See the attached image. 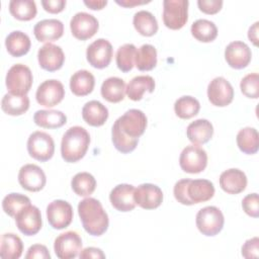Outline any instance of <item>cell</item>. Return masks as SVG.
I'll return each instance as SVG.
<instances>
[{
  "label": "cell",
  "instance_id": "ba28073f",
  "mask_svg": "<svg viewBox=\"0 0 259 259\" xmlns=\"http://www.w3.org/2000/svg\"><path fill=\"white\" fill-rule=\"evenodd\" d=\"M179 165L186 173H200L207 165V154L205 150L198 145L192 144L186 146L180 154Z\"/></svg>",
  "mask_w": 259,
  "mask_h": 259
},
{
  "label": "cell",
  "instance_id": "816d5d0a",
  "mask_svg": "<svg viewBox=\"0 0 259 259\" xmlns=\"http://www.w3.org/2000/svg\"><path fill=\"white\" fill-rule=\"evenodd\" d=\"M84 4L92 10H100L107 4V1L106 0H102V1H99V0H97V1L96 0H89V1L85 0Z\"/></svg>",
  "mask_w": 259,
  "mask_h": 259
},
{
  "label": "cell",
  "instance_id": "f6af8a7d",
  "mask_svg": "<svg viewBox=\"0 0 259 259\" xmlns=\"http://www.w3.org/2000/svg\"><path fill=\"white\" fill-rule=\"evenodd\" d=\"M242 256L244 258H257L259 256V239L258 237L247 240L242 246Z\"/></svg>",
  "mask_w": 259,
  "mask_h": 259
},
{
  "label": "cell",
  "instance_id": "3957f363",
  "mask_svg": "<svg viewBox=\"0 0 259 259\" xmlns=\"http://www.w3.org/2000/svg\"><path fill=\"white\" fill-rule=\"evenodd\" d=\"M90 144V135L82 126L74 125L67 130L62 138L61 154L68 163H75L81 160Z\"/></svg>",
  "mask_w": 259,
  "mask_h": 259
},
{
  "label": "cell",
  "instance_id": "e0dca14e",
  "mask_svg": "<svg viewBox=\"0 0 259 259\" xmlns=\"http://www.w3.org/2000/svg\"><path fill=\"white\" fill-rule=\"evenodd\" d=\"M134 199L136 204L145 209H154L161 205L163 192L161 188L152 183H143L135 188Z\"/></svg>",
  "mask_w": 259,
  "mask_h": 259
},
{
  "label": "cell",
  "instance_id": "1f68e13d",
  "mask_svg": "<svg viewBox=\"0 0 259 259\" xmlns=\"http://www.w3.org/2000/svg\"><path fill=\"white\" fill-rule=\"evenodd\" d=\"M23 251L21 239L13 233H5L1 236L0 257L3 259H18Z\"/></svg>",
  "mask_w": 259,
  "mask_h": 259
},
{
  "label": "cell",
  "instance_id": "7402d4cb",
  "mask_svg": "<svg viewBox=\"0 0 259 259\" xmlns=\"http://www.w3.org/2000/svg\"><path fill=\"white\" fill-rule=\"evenodd\" d=\"M220 186L229 194H238L247 186L246 174L237 168L228 169L220 176Z\"/></svg>",
  "mask_w": 259,
  "mask_h": 259
},
{
  "label": "cell",
  "instance_id": "5bb4252c",
  "mask_svg": "<svg viewBox=\"0 0 259 259\" xmlns=\"http://www.w3.org/2000/svg\"><path fill=\"white\" fill-rule=\"evenodd\" d=\"M98 20L92 14L87 12H77L70 21L72 34L80 40H86L92 37L98 30Z\"/></svg>",
  "mask_w": 259,
  "mask_h": 259
},
{
  "label": "cell",
  "instance_id": "8d00e7d4",
  "mask_svg": "<svg viewBox=\"0 0 259 259\" xmlns=\"http://www.w3.org/2000/svg\"><path fill=\"white\" fill-rule=\"evenodd\" d=\"M9 11L11 15L22 21H28L35 17L37 9L32 0H11L9 2Z\"/></svg>",
  "mask_w": 259,
  "mask_h": 259
},
{
  "label": "cell",
  "instance_id": "484cf974",
  "mask_svg": "<svg viewBox=\"0 0 259 259\" xmlns=\"http://www.w3.org/2000/svg\"><path fill=\"white\" fill-rule=\"evenodd\" d=\"M83 119L92 126H100L108 118V109L100 101L91 100L84 104L82 108Z\"/></svg>",
  "mask_w": 259,
  "mask_h": 259
},
{
  "label": "cell",
  "instance_id": "ffe728a7",
  "mask_svg": "<svg viewBox=\"0 0 259 259\" xmlns=\"http://www.w3.org/2000/svg\"><path fill=\"white\" fill-rule=\"evenodd\" d=\"M135 187L132 184H118L112 188L109 193L111 205L118 211L126 212L135 208L136 202L134 199Z\"/></svg>",
  "mask_w": 259,
  "mask_h": 259
},
{
  "label": "cell",
  "instance_id": "d4e9b609",
  "mask_svg": "<svg viewBox=\"0 0 259 259\" xmlns=\"http://www.w3.org/2000/svg\"><path fill=\"white\" fill-rule=\"evenodd\" d=\"M155 89V80L149 75H140L134 77L126 85L125 93L133 101H139L143 98L145 92L152 93Z\"/></svg>",
  "mask_w": 259,
  "mask_h": 259
},
{
  "label": "cell",
  "instance_id": "4fadbf2b",
  "mask_svg": "<svg viewBox=\"0 0 259 259\" xmlns=\"http://www.w3.org/2000/svg\"><path fill=\"white\" fill-rule=\"evenodd\" d=\"M112 55V46L105 38H97L88 46L86 51L88 63L96 69L106 68L111 62Z\"/></svg>",
  "mask_w": 259,
  "mask_h": 259
},
{
  "label": "cell",
  "instance_id": "f1b7e54d",
  "mask_svg": "<svg viewBox=\"0 0 259 259\" xmlns=\"http://www.w3.org/2000/svg\"><path fill=\"white\" fill-rule=\"evenodd\" d=\"M125 83L121 78L109 77L101 85V96L108 102L117 103L123 100L125 95Z\"/></svg>",
  "mask_w": 259,
  "mask_h": 259
},
{
  "label": "cell",
  "instance_id": "7a4b0ae2",
  "mask_svg": "<svg viewBox=\"0 0 259 259\" xmlns=\"http://www.w3.org/2000/svg\"><path fill=\"white\" fill-rule=\"evenodd\" d=\"M78 214L84 230L91 236L103 235L109 220L101 202L93 197H86L78 204Z\"/></svg>",
  "mask_w": 259,
  "mask_h": 259
},
{
  "label": "cell",
  "instance_id": "bcb514c9",
  "mask_svg": "<svg viewBox=\"0 0 259 259\" xmlns=\"http://www.w3.org/2000/svg\"><path fill=\"white\" fill-rule=\"evenodd\" d=\"M197 5L200 11L205 14H215L223 6L222 0H198Z\"/></svg>",
  "mask_w": 259,
  "mask_h": 259
},
{
  "label": "cell",
  "instance_id": "7dc6e473",
  "mask_svg": "<svg viewBox=\"0 0 259 259\" xmlns=\"http://www.w3.org/2000/svg\"><path fill=\"white\" fill-rule=\"evenodd\" d=\"M26 259H50L51 255L48 248L41 244H34L30 246L25 255Z\"/></svg>",
  "mask_w": 259,
  "mask_h": 259
},
{
  "label": "cell",
  "instance_id": "30bf717a",
  "mask_svg": "<svg viewBox=\"0 0 259 259\" xmlns=\"http://www.w3.org/2000/svg\"><path fill=\"white\" fill-rule=\"evenodd\" d=\"M14 219L16 227L25 236H33L41 229V213L35 205L28 204L22 207Z\"/></svg>",
  "mask_w": 259,
  "mask_h": 259
},
{
  "label": "cell",
  "instance_id": "44dd1931",
  "mask_svg": "<svg viewBox=\"0 0 259 259\" xmlns=\"http://www.w3.org/2000/svg\"><path fill=\"white\" fill-rule=\"evenodd\" d=\"M33 33L38 41H53L59 39L64 33V24L56 18L38 21L33 27Z\"/></svg>",
  "mask_w": 259,
  "mask_h": 259
},
{
  "label": "cell",
  "instance_id": "ac0fdd59",
  "mask_svg": "<svg viewBox=\"0 0 259 259\" xmlns=\"http://www.w3.org/2000/svg\"><path fill=\"white\" fill-rule=\"evenodd\" d=\"M39 66L49 72H55L61 69L65 62V55L61 47L48 42L37 52Z\"/></svg>",
  "mask_w": 259,
  "mask_h": 259
},
{
  "label": "cell",
  "instance_id": "f5cc1de1",
  "mask_svg": "<svg viewBox=\"0 0 259 259\" xmlns=\"http://www.w3.org/2000/svg\"><path fill=\"white\" fill-rule=\"evenodd\" d=\"M118 5L120 6H123V7H133V6H136V5H142V4H145V3H149L150 1H141V0H116L115 1Z\"/></svg>",
  "mask_w": 259,
  "mask_h": 259
},
{
  "label": "cell",
  "instance_id": "681fc988",
  "mask_svg": "<svg viewBox=\"0 0 259 259\" xmlns=\"http://www.w3.org/2000/svg\"><path fill=\"white\" fill-rule=\"evenodd\" d=\"M79 257L82 259H87V258H96V259H103L105 258V254L102 252L101 249L95 248V247H87L79 253Z\"/></svg>",
  "mask_w": 259,
  "mask_h": 259
},
{
  "label": "cell",
  "instance_id": "d6a6232c",
  "mask_svg": "<svg viewBox=\"0 0 259 259\" xmlns=\"http://www.w3.org/2000/svg\"><path fill=\"white\" fill-rule=\"evenodd\" d=\"M133 24L136 30L144 36H152L158 31V22L156 17L147 10H140L135 13Z\"/></svg>",
  "mask_w": 259,
  "mask_h": 259
},
{
  "label": "cell",
  "instance_id": "f35d334b",
  "mask_svg": "<svg viewBox=\"0 0 259 259\" xmlns=\"http://www.w3.org/2000/svg\"><path fill=\"white\" fill-rule=\"evenodd\" d=\"M200 109L199 101L189 95L178 98L174 103V111L176 115L182 119H188L198 113Z\"/></svg>",
  "mask_w": 259,
  "mask_h": 259
},
{
  "label": "cell",
  "instance_id": "74e56055",
  "mask_svg": "<svg viewBox=\"0 0 259 259\" xmlns=\"http://www.w3.org/2000/svg\"><path fill=\"white\" fill-rule=\"evenodd\" d=\"M71 186L77 195L90 196L96 188V180L88 172H79L72 178Z\"/></svg>",
  "mask_w": 259,
  "mask_h": 259
},
{
  "label": "cell",
  "instance_id": "83f0119b",
  "mask_svg": "<svg viewBox=\"0 0 259 259\" xmlns=\"http://www.w3.org/2000/svg\"><path fill=\"white\" fill-rule=\"evenodd\" d=\"M5 46L7 52L13 57H21L26 55L30 50L29 36L20 30H14L10 32L5 38Z\"/></svg>",
  "mask_w": 259,
  "mask_h": 259
},
{
  "label": "cell",
  "instance_id": "8992f818",
  "mask_svg": "<svg viewBox=\"0 0 259 259\" xmlns=\"http://www.w3.org/2000/svg\"><path fill=\"white\" fill-rule=\"evenodd\" d=\"M187 0H165L163 2V22L170 29L182 28L188 19Z\"/></svg>",
  "mask_w": 259,
  "mask_h": 259
},
{
  "label": "cell",
  "instance_id": "9c48e42d",
  "mask_svg": "<svg viewBox=\"0 0 259 259\" xmlns=\"http://www.w3.org/2000/svg\"><path fill=\"white\" fill-rule=\"evenodd\" d=\"M47 219L53 229L63 230L72 223L73 207L66 200H53L47 206Z\"/></svg>",
  "mask_w": 259,
  "mask_h": 259
},
{
  "label": "cell",
  "instance_id": "277c9868",
  "mask_svg": "<svg viewBox=\"0 0 259 259\" xmlns=\"http://www.w3.org/2000/svg\"><path fill=\"white\" fill-rule=\"evenodd\" d=\"M198 231L207 237L218 235L224 228V214L222 210L213 205L202 207L196 213L195 219Z\"/></svg>",
  "mask_w": 259,
  "mask_h": 259
},
{
  "label": "cell",
  "instance_id": "c3c4849f",
  "mask_svg": "<svg viewBox=\"0 0 259 259\" xmlns=\"http://www.w3.org/2000/svg\"><path fill=\"white\" fill-rule=\"evenodd\" d=\"M66 0H42L44 9L50 13H59L65 9Z\"/></svg>",
  "mask_w": 259,
  "mask_h": 259
},
{
  "label": "cell",
  "instance_id": "f546056e",
  "mask_svg": "<svg viewBox=\"0 0 259 259\" xmlns=\"http://www.w3.org/2000/svg\"><path fill=\"white\" fill-rule=\"evenodd\" d=\"M33 121L44 128H59L67 122V116L61 110L41 109L34 113Z\"/></svg>",
  "mask_w": 259,
  "mask_h": 259
},
{
  "label": "cell",
  "instance_id": "4316f807",
  "mask_svg": "<svg viewBox=\"0 0 259 259\" xmlns=\"http://www.w3.org/2000/svg\"><path fill=\"white\" fill-rule=\"evenodd\" d=\"M95 78L88 70H79L70 78V89L77 96H86L93 91Z\"/></svg>",
  "mask_w": 259,
  "mask_h": 259
},
{
  "label": "cell",
  "instance_id": "5b68a950",
  "mask_svg": "<svg viewBox=\"0 0 259 259\" xmlns=\"http://www.w3.org/2000/svg\"><path fill=\"white\" fill-rule=\"evenodd\" d=\"M33 77L30 69L23 64L13 65L7 72L5 83L11 94L26 95L32 85Z\"/></svg>",
  "mask_w": 259,
  "mask_h": 259
},
{
  "label": "cell",
  "instance_id": "4dcf8cb0",
  "mask_svg": "<svg viewBox=\"0 0 259 259\" xmlns=\"http://www.w3.org/2000/svg\"><path fill=\"white\" fill-rule=\"evenodd\" d=\"M2 110L9 115H21L29 108V98L27 95H15L6 93L1 100Z\"/></svg>",
  "mask_w": 259,
  "mask_h": 259
},
{
  "label": "cell",
  "instance_id": "7bdbcfd3",
  "mask_svg": "<svg viewBox=\"0 0 259 259\" xmlns=\"http://www.w3.org/2000/svg\"><path fill=\"white\" fill-rule=\"evenodd\" d=\"M189 181H190V179H188V178L178 180L175 183L174 188H173L174 197L176 198V200L178 202H180L181 204H184V205H192L193 204L187 195V185H188Z\"/></svg>",
  "mask_w": 259,
  "mask_h": 259
},
{
  "label": "cell",
  "instance_id": "7c38bea8",
  "mask_svg": "<svg viewBox=\"0 0 259 259\" xmlns=\"http://www.w3.org/2000/svg\"><path fill=\"white\" fill-rule=\"evenodd\" d=\"M65 97V88L62 82L56 79L44 81L36 89L35 98L38 104L53 107L59 104Z\"/></svg>",
  "mask_w": 259,
  "mask_h": 259
},
{
  "label": "cell",
  "instance_id": "60d3db41",
  "mask_svg": "<svg viewBox=\"0 0 259 259\" xmlns=\"http://www.w3.org/2000/svg\"><path fill=\"white\" fill-rule=\"evenodd\" d=\"M30 204V199L21 193H9L2 200V207L6 214L15 218L17 212L24 206Z\"/></svg>",
  "mask_w": 259,
  "mask_h": 259
},
{
  "label": "cell",
  "instance_id": "ab89813d",
  "mask_svg": "<svg viewBox=\"0 0 259 259\" xmlns=\"http://www.w3.org/2000/svg\"><path fill=\"white\" fill-rule=\"evenodd\" d=\"M137 48L133 44H124L118 48L115 56V61L117 68L126 73L130 72L135 65Z\"/></svg>",
  "mask_w": 259,
  "mask_h": 259
},
{
  "label": "cell",
  "instance_id": "9a60e30c",
  "mask_svg": "<svg viewBox=\"0 0 259 259\" xmlns=\"http://www.w3.org/2000/svg\"><path fill=\"white\" fill-rule=\"evenodd\" d=\"M207 97L210 103L215 106H227L234 98L233 86L226 78L215 77L207 86Z\"/></svg>",
  "mask_w": 259,
  "mask_h": 259
},
{
  "label": "cell",
  "instance_id": "f907efd6",
  "mask_svg": "<svg viewBox=\"0 0 259 259\" xmlns=\"http://www.w3.org/2000/svg\"><path fill=\"white\" fill-rule=\"evenodd\" d=\"M258 24H259V22L256 21L252 26H250V28L248 30V38L256 47L258 46Z\"/></svg>",
  "mask_w": 259,
  "mask_h": 259
},
{
  "label": "cell",
  "instance_id": "e575fe53",
  "mask_svg": "<svg viewBox=\"0 0 259 259\" xmlns=\"http://www.w3.org/2000/svg\"><path fill=\"white\" fill-rule=\"evenodd\" d=\"M191 34L201 42H210L218 36L217 25L207 19H197L191 24Z\"/></svg>",
  "mask_w": 259,
  "mask_h": 259
},
{
  "label": "cell",
  "instance_id": "603a6c76",
  "mask_svg": "<svg viewBox=\"0 0 259 259\" xmlns=\"http://www.w3.org/2000/svg\"><path fill=\"white\" fill-rule=\"evenodd\" d=\"M213 135V126L210 121L204 118L190 122L186 128V136L193 145H203L207 143Z\"/></svg>",
  "mask_w": 259,
  "mask_h": 259
},
{
  "label": "cell",
  "instance_id": "d6986e66",
  "mask_svg": "<svg viewBox=\"0 0 259 259\" xmlns=\"http://www.w3.org/2000/svg\"><path fill=\"white\" fill-rule=\"evenodd\" d=\"M251 58L250 48L240 40L230 42L225 50V59L228 65L237 70L247 67L251 62Z\"/></svg>",
  "mask_w": 259,
  "mask_h": 259
},
{
  "label": "cell",
  "instance_id": "2e32d148",
  "mask_svg": "<svg viewBox=\"0 0 259 259\" xmlns=\"http://www.w3.org/2000/svg\"><path fill=\"white\" fill-rule=\"evenodd\" d=\"M18 182L27 191L36 192L41 190L47 182L44 170L35 164H25L18 172Z\"/></svg>",
  "mask_w": 259,
  "mask_h": 259
},
{
  "label": "cell",
  "instance_id": "b9f144b4",
  "mask_svg": "<svg viewBox=\"0 0 259 259\" xmlns=\"http://www.w3.org/2000/svg\"><path fill=\"white\" fill-rule=\"evenodd\" d=\"M242 93L248 98H258L259 96V75L250 73L246 75L240 83Z\"/></svg>",
  "mask_w": 259,
  "mask_h": 259
},
{
  "label": "cell",
  "instance_id": "8fae6325",
  "mask_svg": "<svg viewBox=\"0 0 259 259\" xmlns=\"http://www.w3.org/2000/svg\"><path fill=\"white\" fill-rule=\"evenodd\" d=\"M54 250L60 259L75 258L82 250V240L75 231L65 232L55 239Z\"/></svg>",
  "mask_w": 259,
  "mask_h": 259
},
{
  "label": "cell",
  "instance_id": "836d02e7",
  "mask_svg": "<svg viewBox=\"0 0 259 259\" xmlns=\"http://www.w3.org/2000/svg\"><path fill=\"white\" fill-rule=\"evenodd\" d=\"M237 145L239 149L247 154L253 155L259 149V135L256 128L247 126L239 131L237 135Z\"/></svg>",
  "mask_w": 259,
  "mask_h": 259
},
{
  "label": "cell",
  "instance_id": "52a82bcc",
  "mask_svg": "<svg viewBox=\"0 0 259 259\" xmlns=\"http://www.w3.org/2000/svg\"><path fill=\"white\" fill-rule=\"evenodd\" d=\"M27 152L30 157L37 161L46 162L50 160L55 153L53 138L45 132H33L27 140Z\"/></svg>",
  "mask_w": 259,
  "mask_h": 259
},
{
  "label": "cell",
  "instance_id": "6da1fadb",
  "mask_svg": "<svg viewBox=\"0 0 259 259\" xmlns=\"http://www.w3.org/2000/svg\"><path fill=\"white\" fill-rule=\"evenodd\" d=\"M147 127V116L140 109H130L113 123L111 139L114 148L120 153L133 152L139 143V138Z\"/></svg>",
  "mask_w": 259,
  "mask_h": 259
},
{
  "label": "cell",
  "instance_id": "ee69618b",
  "mask_svg": "<svg viewBox=\"0 0 259 259\" xmlns=\"http://www.w3.org/2000/svg\"><path fill=\"white\" fill-rule=\"evenodd\" d=\"M242 207L248 215L252 218H258L259 217L258 194L257 193L247 194L242 200Z\"/></svg>",
  "mask_w": 259,
  "mask_h": 259
},
{
  "label": "cell",
  "instance_id": "d590c367",
  "mask_svg": "<svg viewBox=\"0 0 259 259\" xmlns=\"http://www.w3.org/2000/svg\"><path fill=\"white\" fill-rule=\"evenodd\" d=\"M135 65L140 71H150L157 65V50L154 46L145 44L136 53Z\"/></svg>",
  "mask_w": 259,
  "mask_h": 259
},
{
  "label": "cell",
  "instance_id": "cb8c5ba5",
  "mask_svg": "<svg viewBox=\"0 0 259 259\" xmlns=\"http://www.w3.org/2000/svg\"><path fill=\"white\" fill-rule=\"evenodd\" d=\"M187 195L193 204L205 202L214 195V186L207 179H190L187 185Z\"/></svg>",
  "mask_w": 259,
  "mask_h": 259
}]
</instances>
